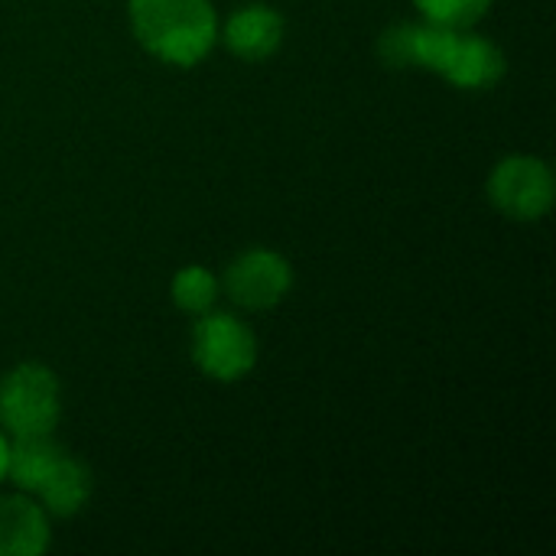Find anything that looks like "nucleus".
<instances>
[{
    "instance_id": "2",
    "label": "nucleus",
    "mask_w": 556,
    "mask_h": 556,
    "mask_svg": "<svg viewBox=\"0 0 556 556\" xmlns=\"http://www.w3.org/2000/svg\"><path fill=\"white\" fill-rule=\"evenodd\" d=\"M59 420V384L42 365H20L0 384V424L13 437H46Z\"/></svg>"
},
{
    "instance_id": "3",
    "label": "nucleus",
    "mask_w": 556,
    "mask_h": 556,
    "mask_svg": "<svg viewBox=\"0 0 556 556\" xmlns=\"http://www.w3.org/2000/svg\"><path fill=\"white\" fill-rule=\"evenodd\" d=\"M192 358L215 381L244 378L254 368V358H257L254 336L235 316L212 313L192 332Z\"/></svg>"
},
{
    "instance_id": "1",
    "label": "nucleus",
    "mask_w": 556,
    "mask_h": 556,
    "mask_svg": "<svg viewBox=\"0 0 556 556\" xmlns=\"http://www.w3.org/2000/svg\"><path fill=\"white\" fill-rule=\"evenodd\" d=\"M137 39L173 65H195L215 42V13L208 0H130Z\"/></svg>"
},
{
    "instance_id": "7",
    "label": "nucleus",
    "mask_w": 556,
    "mask_h": 556,
    "mask_svg": "<svg viewBox=\"0 0 556 556\" xmlns=\"http://www.w3.org/2000/svg\"><path fill=\"white\" fill-rule=\"evenodd\" d=\"M46 547V515L26 498H0V556H36Z\"/></svg>"
},
{
    "instance_id": "4",
    "label": "nucleus",
    "mask_w": 556,
    "mask_h": 556,
    "mask_svg": "<svg viewBox=\"0 0 556 556\" xmlns=\"http://www.w3.org/2000/svg\"><path fill=\"white\" fill-rule=\"evenodd\" d=\"M489 195L498 212L518 222H534L554 205L551 166L538 156H508L495 166L489 179Z\"/></svg>"
},
{
    "instance_id": "13",
    "label": "nucleus",
    "mask_w": 556,
    "mask_h": 556,
    "mask_svg": "<svg viewBox=\"0 0 556 556\" xmlns=\"http://www.w3.org/2000/svg\"><path fill=\"white\" fill-rule=\"evenodd\" d=\"M7 463H10V443H7L3 433H0V482H3V476H7Z\"/></svg>"
},
{
    "instance_id": "8",
    "label": "nucleus",
    "mask_w": 556,
    "mask_h": 556,
    "mask_svg": "<svg viewBox=\"0 0 556 556\" xmlns=\"http://www.w3.org/2000/svg\"><path fill=\"white\" fill-rule=\"evenodd\" d=\"M505 75V55L495 42L482 36H459L453 59L443 72L459 88H489Z\"/></svg>"
},
{
    "instance_id": "5",
    "label": "nucleus",
    "mask_w": 556,
    "mask_h": 556,
    "mask_svg": "<svg viewBox=\"0 0 556 556\" xmlns=\"http://www.w3.org/2000/svg\"><path fill=\"white\" fill-rule=\"evenodd\" d=\"M290 264L274 251H248L228 267V293L244 309H267L290 290Z\"/></svg>"
},
{
    "instance_id": "11",
    "label": "nucleus",
    "mask_w": 556,
    "mask_h": 556,
    "mask_svg": "<svg viewBox=\"0 0 556 556\" xmlns=\"http://www.w3.org/2000/svg\"><path fill=\"white\" fill-rule=\"evenodd\" d=\"M218 296V280L205 267H182L173 277V300L186 313H205Z\"/></svg>"
},
{
    "instance_id": "12",
    "label": "nucleus",
    "mask_w": 556,
    "mask_h": 556,
    "mask_svg": "<svg viewBox=\"0 0 556 556\" xmlns=\"http://www.w3.org/2000/svg\"><path fill=\"white\" fill-rule=\"evenodd\" d=\"M489 3L492 0H417V7L424 10L430 23L453 26V29L476 23L489 10Z\"/></svg>"
},
{
    "instance_id": "10",
    "label": "nucleus",
    "mask_w": 556,
    "mask_h": 556,
    "mask_svg": "<svg viewBox=\"0 0 556 556\" xmlns=\"http://www.w3.org/2000/svg\"><path fill=\"white\" fill-rule=\"evenodd\" d=\"M59 456H62V450L49 443V433L46 437H16V443L10 446L7 472L20 489L36 492V485L42 482V476L52 469V463Z\"/></svg>"
},
{
    "instance_id": "6",
    "label": "nucleus",
    "mask_w": 556,
    "mask_h": 556,
    "mask_svg": "<svg viewBox=\"0 0 556 556\" xmlns=\"http://www.w3.org/2000/svg\"><path fill=\"white\" fill-rule=\"evenodd\" d=\"M283 39V20L277 10L254 3V7H241L228 16L225 23V42L235 55L248 59V62H261L267 55L277 52Z\"/></svg>"
},
{
    "instance_id": "9",
    "label": "nucleus",
    "mask_w": 556,
    "mask_h": 556,
    "mask_svg": "<svg viewBox=\"0 0 556 556\" xmlns=\"http://www.w3.org/2000/svg\"><path fill=\"white\" fill-rule=\"evenodd\" d=\"M88 492H91L88 469H85L81 463L68 459L65 453L52 463V469H49V472L42 476V482L36 485V495L46 502V508H49L52 515H62V518L75 515V511L85 505Z\"/></svg>"
}]
</instances>
